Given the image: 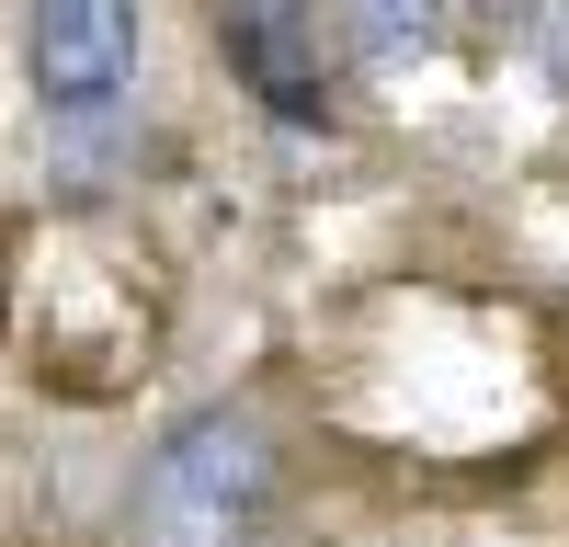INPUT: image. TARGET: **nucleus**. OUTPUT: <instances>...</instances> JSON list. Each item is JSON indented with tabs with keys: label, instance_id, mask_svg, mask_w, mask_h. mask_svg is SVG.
<instances>
[{
	"label": "nucleus",
	"instance_id": "3",
	"mask_svg": "<svg viewBox=\"0 0 569 547\" xmlns=\"http://www.w3.org/2000/svg\"><path fill=\"white\" fill-rule=\"evenodd\" d=\"M217 58L273 126H342V80L308 0H217Z\"/></svg>",
	"mask_w": 569,
	"mask_h": 547
},
{
	"label": "nucleus",
	"instance_id": "4",
	"mask_svg": "<svg viewBox=\"0 0 569 547\" xmlns=\"http://www.w3.org/2000/svg\"><path fill=\"white\" fill-rule=\"evenodd\" d=\"M342 23L376 69H399V58H433L445 23H456V0H342Z\"/></svg>",
	"mask_w": 569,
	"mask_h": 547
},
{
	"label": "nucleus",
	"instance_id": "1",
	"mask_svg": "<svg viewBox=\"0 0 569 547\" xmlns=\"http://www.w3.org/2000/svg\"><path fill=\"white\" fill-rule=\"evenodd\" d=\"M273 479H284V456L262 434V410L206 399V410H182V422L149 445L137 501H126V536L137 547H251Z\"/></svg>",
	"mask_w": 569,
	"mask_h": 547
},
{
	"label": "nucleus",
	"instance_id": "2",
	"mask_svg": "<svg viewBox=\"0 0 569 547\" xmlns=\"http://www.w3.org/2000/svg\"><path fill=\"white\" fill-rule=\"evenodd\" d=\"M137 69H149V12L137 0H23V80H34L46 126L103 137L137 103Z\"/></svg>",
	"mask_w": 569,
	"mask_h": 547
},
{
	"label": "nucleus",
	"instance_id": "5",
	"mask_svg": "<svg viewBox=\"0 0 569 547\" xmlns=\"http://www.w3.org/2000/svg\"><path fill=\"white\" fill-rule=\"evenodd\" d=\"M512 46H525L547 80H569V0H512Z\"/></svg>",
	"mask_w": 569,
	"mask_h": 547
}]
</instances>
